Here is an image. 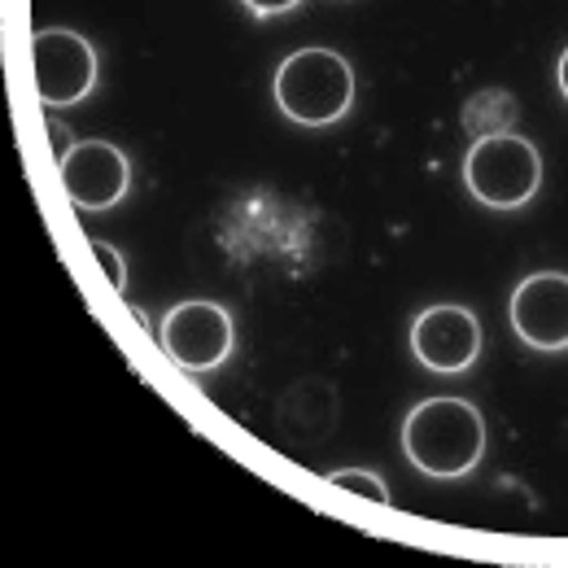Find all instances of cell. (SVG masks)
<instances>
[{
  "mask_svg": "<svg viewBox=\"0 0 568 568\" xmlns=\"http://www.w3.org/2000/svg\"><path fill=\"white\" fill-rule=\"evenodd\" d=\"M511 328L529 351H568V276L538 272L511 293Z\"/></svg>",
  "mask_w": 568,
  "mask_h": 568,
  "instance_id": "52a82bcc",
  "label": "cell"
},
{
  "mask_svg": "<svg viewBox=\"0 0 568 568\" xmlns=\"http://www.w3.org/2000/svg\"><path fill=\"white\" fill-rule=\"evenodd\" d=\"M556 74H560V92L568 97V49L560 53V71H556Z\"/></svg>",
  "mask_w": 568,
  "mask_h": 568,
  "instance_id": "4fadbf2b",
  "label": "cell"
},
{
  "mask_svg": "<svg viewBox=\"0 0 568 568\" xmlns=\"http://www.w3.org/2000/svg\"><path fill=\"white\" fill-rule=\"evenodd\" d=\"M31 71L44 105H79L97 83V53L67 27H44L31 36Z\"/></svg>",
  "mask_w": 568,
  "mask_h": 568,
  "instance_id": "277c9868",
  "label": "cell"
},
{
  "mask_svg": "<svg viewBox=\"0 0 568 568\" xmlns=\"http://www.w3.org/2000/svg\"><path fill=\"white\" fill-rule=\"evenodd\" d=\"M403 450L428 477H464L486 455V420L464 398H428L403 425Z\"/></svg>",
  "mask_w": 568,
  "mask_h": 568,
  "instance_id": "6da1fadb",
  "label": "cell"
},
{
  "mask_svg": "<svg viewBox=\"0 0 568 568\" xmlns=\"http://www.w3.org/2000/svg\"><path fill=\"white\" fill-rule=\"evenodd\" d=\"M245 9H254L258 18H272V13H284V9H293L297 0H241Z\"/></svg>",
  "mask_w": 568,
  "mask_h": 568,
  "instance_id": "7c38bea8",
  "label": "cell"
},
{
  "mask_svg": "<svg viewBox=\"0 0 568 568\" xmlns=\"http://www.w3.org/2000/svg\"><path fill=\"white\" fill-rule=\"evenodd\" d=\"M516 97L507 88H481L477 97H468L464 105V132L473 141H486V136H507L511 123H516Z\"/></svg>",
  "mask_w": 568,
  "mask_h": 568,
  "instance_id": "9c48e42d",
  "label": "cell"
},
{
  "mask_svg": "<svg viewBox=\"0 0 568 568\" xmlns=\"http://www.w3.org/2000/svg\"><path fill=\"white\" fill-rule=\"evenodd\" d=\"M62 193L74 211H110L128 197L132 184V166L123 158V149L110 141H74L62 158Z\"/></svg>",
  "mask_w": 568,
  "mask_h": 568,
  "instance_id": "5b68a950",
  "label": "cell"
},
{
  "mask_svg": "<svg viewBox=\"0 0 568 568\" xmlns=\"http://www.w3.org/2000/svg\"><path fill=\"white\" fill-rule=\"evenodd\" d=\"M276 105L302 128H324L351 114L355 71L333 49H297L276 71Z\"/></svg>",
  "mask_w": 568,
  "mask_h": 568,
  "instance_id": "7a4b0ae2",
  "label": "cell"
},
{
  "mask_svg": "<svg viewBox=\"0 0 568 568\" xmlns=\"http://www.w3.org/2000/svg\"><path fill=\"white\" fill-rule=\"evenodd\" d=\"M162 351L184 372H211L232 355V315L219 302H180L162 320Z\"/></svg>",
  "mask_w": 568,
  "mask_h": 568,
  "instance_id": "8992f818",
  "label": "cell"
},
{
  "mask_svg": "<svg viewBox=\"0 0 568 568\" xmlns=\"http://www.w3.org/2000/svg\"><path fill=\"white\" fill-rule=\"evenodd\" d=\"M412 351L433 372H464L481 355V324L468 306H428L412 328Z\"/></svg>",
  "mask_w": 568,
  "mask_h": 568,
  "instance_id": "ba28073f",
  "label": "cell"
},
{
  "mask_svg": "<svg viewBox=\"0 0 568 568\" xmlns=\"http://www.w3.org/2000/svg\"><path fill=\"white\" fill-rule=\"evenodd\" d=\"M464 184L468 193L490 206V211H516L525 206L538 184H542V158L534 141L507 132V136H486L473 141L468 158H464Z\"/></svg>",
  "mask_w": 568,
  "mask_h": 568,
  "instance_id": "3957f363",
  "label": "cell"
},
{
  "mask_svg": "<svg viewBox=\"0 0 568 568\" xmlns=\"http://www.w3.org/2000/svg\"><path fill=\"white\" fill-rule=\"evenodd\" d=\"M92 254H97V263H101V272H105V281L114 293H123L128 288V267H123V258L105 245V241H92Z\"/></svg>",
  "mask_w": 568,
  "mask_h": 568,
  "instance_id": "8fae6325",
  "label": "cell"
},
{
  "mask_svg": "<svg viewBox=\"0 0 568 568\" xmlns=\"http://www.w3.org/2000/svg\"><path fill=\"white\" fill-rule=\"evenodd\" d=\"M328 486H337V490H346V495L367 498V503H376V507H389V490H385V481H381L376 473H358V468H337V473L328 477Z\"/></svg>",
  "mask_w": 568,
  "mask_h": 568,
  "instance_id": "30bf717a",
  "label": "cell"
}]
</instances>
